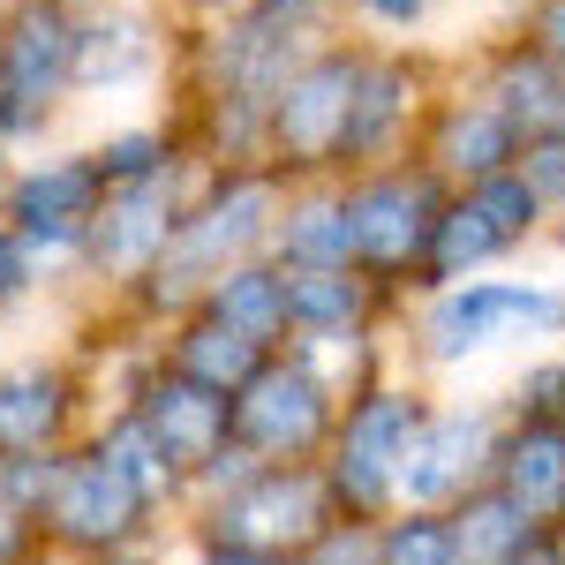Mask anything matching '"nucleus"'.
<instances>
[{"label":"nucleus","mask_w":565,"mask_h":565,"mask_svg":"<svg viewBox=\"0 0 565 565\" xmlns=\"http://www.w3.org/2000/svg\"><path fill=\"white\" fill-rule=\"evenodd\" d=\"M415 340L430 370L476 362L490 348H565V279H452L423 295Z\"/></svg>","instance_id":"obj_1"},{"label":"nucleus","mask_w":565,"mask_h":565,"mask_svg":"<svg viewBox=\"0 0 565 565\" xmlns=\"http://www.w3.org/2000/svg\"><path fill=\"white\" fill-rule=\"evenodd\" d=\"M279 204H287V181L271 167H218V189L181 212L167 257L151 264V295L159 302H189V295L204 302L218 271H234V264L271 249Z\"/></svg>","instance_id":"obj_2"},{"label":"nucleus","mask_w":565,"mask_h":565,"mask_svg":"<svg viewBox=\"0 0 565 565\" xmlns=\"http://www.w3.org/2000/svg\"><path fill=\"white\" fill-rule=\"evenodd\" d=\"M348 181V218H354V264L385 287V295H423V264H430L437 218L452 204V181L430 174L423 159H385Z\"/></svg>","instance_id":"obj_3"},{"label":"nucleus","mask_w":565,"mask_h":565,"mask_svg":"<svg viewBox=\"0 0 565 565\" xmlns=\"http://www.w3.org/2000/svg\"><path fill=\"white\" fill-rule=\"evenodd\" d=\"M362 84V45L324 39L287 68V84L264 98V167L279 181H324L348 159V114Z\"/></svg>","instance_id":"obj_4"},{"label":"nucleus","mask_w":565,"mask_h":565,"mask_svg":"<svg viewBox=\"0 0 565 565\" xmlns=\"http://www.w3.org/2000/svg\"><path fill=\"white\" fill-rule=\"evenodd\" d=\"M430 415V392L423 385H377L354 392L340 407V430L324 445V482L340 498V521H385L399 513V468H407V445Z\"/></svg>","instance_id":"obj_5"},{"label":"nucleus","mask_w":565,"mask_h":565,"mask_svg":"<svg viewBox=\"0 0 565 565\" xmlns=\"http://www.w3.org/2000/svg\"><path fill=\"white\" fill-rule=\"evenodd\" d=\"M558 234V212L535 196V181L521 167L490 181H468L452 189V204L437 218V242H430V264H423V295L452 287V279H476V271H498L505 257H521L535 242Z\"/></svg>","instance_id":"obj_6"},{"label":"nucleus","mask_w":565,"mask_h":565,"mask_svg":"<svg viewBox=\"0 0 565 565\" xmlns=\"http://www.w3.org/2000/svg\"><path fill=\"white\" fill-rule=\"evenodd\" d=\"M340 392L309 370L302 354H271L249 385L234 392V445L257 452L264 468H295V460H324V445L340 430Z\"/></svg>","instance_id":"obj_7"},{"label":"nucleus","mask_w":565,"mask_h":565,"mask_svg":"<svg viewBox=\"0 0 565 565\" xmlns=\"http://www.w3.org/2000/svg\"><path fill=\"white\" fill-rule=\"evenodd\" d=\"M437 98V68L430 53L415 45H362V84H354V114H348V159L340 174H362V167H385V159H415V136H423V114Z\"/></svg>","instance_id":"obj_8"},{"label":"nucleus","mask_w":565,"mask_h":565,"mask_svg":"<svg viewBox=\"0 0 565 565\" xmlns=\"http://www.w3.org/2000/svg\"><path fill=\"white\" fill-rule=\"evenodd\" d=\"M332 521H340V498H332L324 468L295 460V468H257L249 482H234L212 505V543H249V551L302 558Z\"/></svg>","instance_id":"obj_9"},{"label":"nucleus","mask_w":565,"mask_h":565,"mask_svg":"<svg viewBox=\"0 0 565 565\" xmlns=\"http://www.w3.org/2000/svg\"><path fill=\"white\" fill-rule=\"evenodd\" d=\"M498 437H505V407H490V399H445V407H430L415 445H407V468H399V505L452 513L468 490L490 482Z\"/></svg>","instance_id":"obj_10"},{"label":"nucleus","mask_w":565,"mask_h":565,"mask_svg":"<svg viewBox=\"0 0 565 565\" xmlns=\"http://www.w3.org/2000/svg\"><path fill=\"white\" fill-rule=\"evenodd\" d=\"M76 84V15L61 0H23L0 23V136H23Z\"/></svg>","instance_id":"obj_11"},{"label":"nucleus","mask_w":565,"mask_h":565,"mask_svg":"<svg viewBox=\"0 0 565 565\" xmlns=\"http://www.w3.org/2000/svg\"><path fill=\"white\" fill-rule=\"evenodd\" d=\"M415 159L430 174H445L452 189H468V181H490V174H505V167H521V129L498 114V98L460 84V90H437L430 98L423 136H415Z\"/></svg>","instance_id":"obj_12"},{"label":"nucleus","mask_w":565,"mask_h":565,"mask_svg":"<svg viewBox=\"0 0 565 565\" xmlns=\"http://www.w3.org/2000/svg\"><path fill=\"white\" fill-rule=\"evenodd\" d=\"M143 505H151V498L136 490V476L98 445V452H84V460L61 468V490H53L45 521H53L61 543H76V551H114V543L143 521Z\"/></svg>","instance_id":"obj_13"},{"label":"nucleus","mask_w":565,"mask_h":565,"mask_svg":"<svg viewBox=\"0 0 565 565\" xmlns=\"http://www.w3.org/2000/svg\"><path fill=\"white\" fill-rule=\"evenodd\" d=\"M174 226H181L174 167H159V174H143V181H114L84 242H90V257L106 264V271H121V279H129V271H151V264L167 257Z\"/></svg>","instance_id":"obj_14"},{"label":"nucleus","mask_w":565,"mask_h":565,"mask_svg":"<svg viewBox=\"0 0 565 565\" xmlns=\"http://www.w3.org/2000/svg\"><path fill=\"white\" fill-rule=\"evenodd\" d=\"M143 430L167 445V460H174L181 476H204L218 452L234 445V392L204 385V377H189V370H167L159 385L143 392Z\"/></svg>","instance_id":"obj_15"},{"label":"nucleus","mask_w":565,"mask_h":565,"mask_svg":"<svg viewBox=\"0 0 565 565\" xmlns=\"http://www.w3.org/2000/svg\"><path fill=\"white\" fill-rule=\"evenodd\" d=\"M106 204V174L98 159H45L8 189V218L23 242H45V249H76L90 234V218Z\"/></svg>","instance_id":"obj_16"},{"label":"nucleus","mask_w":565,"mask_h":565,"mask_svg":"<svg viewBox=\"0 0 565 565\" xmlns=\"http://www.w3.org/2000/svg\"><path fill=\"white\" fill-rule=\"evenodd\" d=\"M490 482H498L535 527H558L565 521V423L505 407V437H498Z\"/></svg>","instance_id":"obj_17"},{"label":"nucleus","mask_w":565,"mask_h":565,"mask_svg":"<svg viewBox=\"0 0 565 565\" xmlns=\"http://www.w3.org/2000/svg\"><path fill=\"white\" fill-rule=\"evenodd\" d=\"M279 264H354V218H348V181H287V204L271 226Z\"/></svg>","instance_id":"obj_18"},{"label":"nucleus","mask_w":565,"mask_h":565,"mask_svg":"<svg viewBox=\"0 0 565 565\" xmlns=\"http://www.w3.org/2000/svg\"><path fill=\"white\" fill-rule=\"evenodd\" d=\"M385 302L392 295L362 264H287V317H295V332H354Z\"/></svg>","instance_id":"obj_19"},{"label":"nucleus","mask_w":565,"mask_h":565,"mask_svg":"<svg viewBox=\"0 0 565 565\" xmlns=\"http://www.w3.org/2000/svg\"><path fill=\"white\" fill-rule=\"evenodd\" d=\"M204 309L212 317H226V324H242V332H257L264 348H279V340H295V317H287V264L271 257H249L234 264V271H218L212 295H204Z\"/></svg>","instance_id":"obj_20"},{"label":"nucleus","mask_w":565,"mask_h":565,"mask_svg":"<svg viewBox=\"0 0 565 565\" xmlns=\"http://www.w3.org/2000/svg\"><path fill=\"white\" fill-rule=\"evenodd\" d=\"M543 527L527 521L521 505L498 490V482H482V490H468L460 505H452V543H460V565H513L535 543Z\"/></svg>","instance_id":"obj_21"},{"label":"nucleus","mask_w":565,"mask_h":565,"mask_svg":"<svg viewBox=\"0 0 565 565\" xmlns=\"http://www.w3.org/2000/svg\"><path fill=\"white\" fill-rule=\"evenodd\" d=\"M264 362H271V348H264L257 332L226 324V317H212V309L174 340V370H189V377H204V385H218V392H242Z\"/></svg>","instance_id":"obj_22"},{"label":"nucleus","mask_w":565,"mask_h":565,"mask_svg":"<svg viewBox=\"0 0 565 565\" xmlns=\"http://www.w3.org/2000/svg\"><path fill=\"white\" fill-rule=\"evenodd\" d=\"M151 61H159V45H151V31L136 15H90V23H76V84L84 90L136 84V76H151Z\"/></svg>","instance_id":"obj_23"},{"label":"nucleus","mask_w":565,"mask_h":565,"mask_svg":"<svg viewBox=\"0 0 565 565\" xmlns=\"http://www.w3.org/2000/svg\"><path fill=\"white\" fill-rule=\"evenodd\" d=\"M68 415V385L53 370H15L0 377V452H45V437Z\"/></svg>","instance_id":"obj_24"},{"label":"nucleus","mask_w":565,"mask_h":565,"mask_svg":"<svg viewBox=\"0 0 565 565\" xmlns=\"http://www.w3.org/2000/svg\"><path fill=\"white\" fill-rule=\"evenodd\" d=\"M287 348L302 354V362L340 392V399L370 392V385H377V362H385V348H377V332H370V324H354V332H295Z\"/></svg>","instance_id":"obj_25"},{"label":"nucleus","mask_w":565,"mask_h":565,"mask_svg":"<svg viewBox=\"0 0 565 565\" xmlns=\"http://www.w3.org/2000/svg\"><path fill=\"white\" fill-rule=\"evenodd\" d=\"M377 565H460L452 513H430V505L385 513V521H377Z\"/></svg>","instance_id":"obj_26"},{"label":"nucleus","mask_w":565,"mask_h":565,"mask_svg":"<svg viewBox=\"0 0 565 565\" xmlns=\"http://www.w3.org/2000/svg\"><path fill=\"white\" fill-rule=\"evenodd\" d=\"M106 452H114V460H121V468H129L136 476V490H143V498H159V490H174V460H167V445H159V437L143 430V415H129V423H121V430L106 437Z\"/></svg>","instance_id":"obj_27"},{"label":"nucleus","mask_w":565,"mask_h":565,"mask_svg":"<svg viewBox=\"0 0 565 565\" xmlns=\"http://www.w3.org/2000/svg\"><path fill=\"white\" fill-rule=\"evenodd\" d=\"M90 159H98V174H106V189H114V181H143V174H159V167H167L174 151H167V136L129 129V136H106V143H98Z\"/></svg>","instance_id":"obj_28"},{"label":"nucleus","mask_w":565,"mask_h":565,"mask_svg":"<svg viewBox=\"0 0 565 565\" xmlns=\"http://www.w3.org/2000/svg\"><path fill=\"white\" fill-rule=\"evenodd\" d=\"M61 468H68V460L8 452V468H0V498H8L15 513H45V505H53V490H61Z\"/></svg>","instance_id":"obj_29"},{"label":"nucleus","mask_w":565,"mask_h":565,"mask_svg":"<svg viewBox=\"0 0 565 565\" xmlns=\"http://www.w3.org/2000/svg\"><path fill=\"white\" fill-rule=\"evenodd\" d=\"M302 565H377V521H332L302 551Z\"/></svg>","instance_id":"obj_30"},{"label":"nucleus","mask_w":565,"mask_h":565,"mask_svg":"<svg viewBox=\"0 0 565 565\" xmlns=\"http://www.w3.org/2000/svg\"><path fill=\"white\" fill-rule=\"evenodd\" d=\"M521 174L535 181V196L565 218V136H535V143H521Z\"/></svg>","instance_id":"obj_31"},{"label":"nucleus","mask_w":565,"mask_h":565,"mask_svg":"<svg viewBox=\"0 0 565 565\" xmlns=\"http://www.w3.org/2000/svg\"><path fill=\"white\" fill-rule=\"evenodd\" d=\"M354 15H362L370 31H385V39H415L437 15V0H354Z\"/></svg>","instance_id":"obj_32"},{"label":"nucleus","mask_w":565,"mask_h":565,"mask_svg":"<svg viewBox=\"0 0 565 565\" xmlns=\"http://www.w3.org/2000/svg\"><path fill=\"white\" fill-rule=\"evenodd\" d=\"M513 31H527V39L565 68V0H527L521 15H513Z\"/></svg>","instance_id":"obj_33"},{"label":"nucleus","mask_w":565,"mask_h":565,"mask_svg":"<svg viewBox=\"0 0 565 565\" xmlns=\"http://www.w3.org/2000/svg\"><path fill=\"white\" fill-rule=\"evenodd\" d=\"M204 565H302V558H287V551H249V543H212Z\"/></svg>","instance_id":"obj_34"},{"label":"nucleus","mask_w":565,"mask_h":565,"mask_svg":"<svg viewBox=\"0 0 565 565\" xmlns=\"http://www.w3.org/2000/svg\"><path fill=\"white\" fill-rule=\"evenodd\" d=\"M23 295V234H0V309Z\"/></svg>","instance_id":"obj_35"},{"label":"nucleus","mask_w":565,"mask_h":565,"mask_svg":"<svg viewBox=\"0 0 565 565\" xmlns=\"http://www.w3.org/2000/svg\"><path fill=\"white\" fill-rule=\"evenodd\" d=\"M15 558H23V513L0 498V565H15Z\"/></svg>","instance_id":"obj_36"},{"label":"nucleus","mask_w":565,"mask_h":565,"mask_svg":"<svg viewBox=\"0 0 565 565\" xmlns=\"http://www.w3.org/2000/svg\"><path fill=\"white\" fill-rule=\"evenodd\" d=\"M513 565H565V551H558V543H551V535H535V543H527V551H521V558H513Z\"/></svg>","instance_id":"obj_37"},{"label":"nucleus","mask_w":565,"mask_h":565,"mask_svg":"<svg viewBox=\"0 0 565 565\" xmlns=\"http://www.w3.org/2000/svg\"><path fill=\"white\" fill-rule=\"evenodd\" d=\"M196 8L218 23V15H249V8H264V0H196Z\"/></svg>","instance_id":"obj_38"},{"label":"nucleus","mask_w":565,"mask_h":565,"mask_svg":"<svg viewBox=\"0 0 565 565\" xmlns=\"http://www.w3.org/2000/svg\"><path fill=\"white\" fill-rule=\"evenodd\" d=\"M0 143H8V136H0Z\"/></svg>","instance_id":"obj_39"}]
</instances>
